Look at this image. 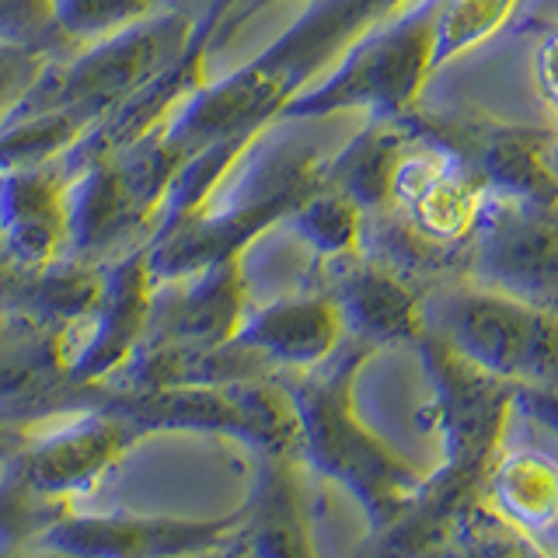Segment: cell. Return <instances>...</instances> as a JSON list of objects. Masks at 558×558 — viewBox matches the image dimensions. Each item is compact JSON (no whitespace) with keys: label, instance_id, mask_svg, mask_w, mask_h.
Returning <instances> with one entry per match:
<instances>
[{"label":"cell","instance_id":"cell-1","mask_svg":"<svg viewBox=\"0 0 558 558\" xmlns=\"http://www.w3.org/2000/svg\"><path fill=\"white\" fill-rule=\"evenodd\" d=\"M415 0H311L301 17L227 77L203 84L185 109L161 130L168 144L185 157L214 140L255 136L283 105L328 74L342 52L366 32L391 22Z\"/></svg>","mask_w":558,"mask_h":558},{"label":"cell","instance_id":"cell-2","mask_svg":"<svg viewBox=\"0 0 558 558\" xmlns=\"http://www.w3.org/2000/svg\"><path fill=\"white\" fill-rule=\"evenodd\" d=\"M318 185H325V157L318 150L269 140V126L258 130L214 196L168 234L147 241L154 283H174L244 255Z\"/></svg>","mask_w":558,"mask_h":558},{"label":"cell","instance_id":"cell-3","mask_svg":"<svg viewBox=\"0 0 558 558\" xmlns=\"http://www.w3.org/2000/svg\"><path fill=\"white\" fill-rule=\"evenodd\" d=\"M377 349L345 336L328 360L296 371L283 384L301 423V464L339 482L360 502L371 531H380L423 485V475L401 461L356 412V377Z\"/></svg>","mask_w":558,"mask_h":558},{"label":"cell","instance_id":"cell-4","mask_svg":"<svg viewBox=\"0 0 558 558\" xmlns=\"http://www.w3.org/2000/svg\"><path fill=\"white\" fill-rule=\"evenodd\" d=\"M84 409H101L147 433H214L244 444L252 453L301 461V423L283 377H248L223 384H185L157 391L84 388Z\"/></svg>","mask_w":558,"mask_h":558},{"label":"cell","instance_id":"cell-5","mask_svg":"<svg viewBox=\"0 0 558 558\" xmlns=\"http://www.w3.org/2000/svg\"><path fill=\"white\" fill-rule=\"evenodd\" d=\"M440 4L444 0H415L391 22L366 32L328 74L296 92L276 122H307L356 109L371 112V119H405L415 112L436 74L433 39Z\"/></svg>","mask_w":558,"mask_h":558},{"label":"cell","instance_id":"cell-6","mask_svg":"<svg viewBox=\"0 0 558 558\" xmlns=\"http://www.w3.org/2000/svg\"><path fill=\"white\" fill-rule=\"evenodd\" d=\"M192 32H196V22H189V14L168 11L101 43L81 46L70 60H52L14 112L81 109L101 122L179 60Z\"/></svg>","mask_w":558,"mask_h":558},{"label":"cell","instance_id":"cell-7","mask_svg":"<svg viewBox=\"0 0 558 558\" xmlns=\"http://www.w3.org/2000/svg\"><path fill=\"white\" fill-rule=\"evenodd\" d=\"M426 328L499 380L558 388V311L471 287L426 304Z\"/></svg>","mask_w":558,"mask_h":558},{"label":"cell","instance_id":"cell-8","mask_svg":"<svg viewBox=\"0 0 558 558\" xmlns=\"http://www.w3.org/2000/svg\"><path fill=\"white\" fill-rule=\"evenodd\" d=\"M415 345L433 384V412L444 440L440 468L485 493L488 475L499 461L517 384L485 374L429 328L415 339Z\"/></svg>","mask_w":558,"mask_h":558},{"label":"cell","instance_id":"cell-9","mask_svg":"<svg viewBox=\"0 0 558 558\" xmlns=\"http://www.w3.org/2000/svg\"><path fill=\"white\" fill-rule=\"evenodd\" d=\"M405 122L429 144L453 154L482 196L523 203L534 209H551L558 203V182L545 165V147L551 133L517 122H499L488 116H415Z\"/></svg>","mask_w":558,"mask_h":558},{"label":"cell","instance_id":"cell-10","mask_svg":"<svg viewBox=\"0 0 558 558\" xmlns=\"http://www.w3.org/2000/svg\"><path fill=\"white\" fill-rule=\"evenodd\" d=\"M464 272L475 287L558 311V223L551 209L482 196L464 241Z\"/></svg>","mask_w":558,"mask_h":558},{"label":"cell","instance_id":"cell-11","mask_svg":"<svg viewBox=\"0 0 558 558\" xmlns=\"http://www.w3.org/2000/svg\"><path fill=\"white\" fill-rule=\"evenodd\" d=\"M154 293L157 283L150 272V248L144 241L105 266L95 307L81 325L63 328L70 349L66 377L74 388H95L109 380L136 353L150 328Z\"/></svg>","mask_w":558,"mask_h":558},{"label":"cell","instance_id":"cell-12","mask_svg":"<svg viewBox=\"0 0 558 558\" xmlns=\"http://www.w3.org/2000/svg\"><path fill=\"white\" fill-rule=\"evenodd\" d=\"M136 440L144 436L119 415L81 409V415L66 426L46 433L28 429L22 444L8 453L4 471L35 493L74 502V496L87 493Z\"/></svg>","mask_w":558,"mask_h":558},{"label":"cell","instance_id":"cell-13","mask_svg":"<svg viewBox=\"0 0 558 558\" xmlns=\"http://www.w3.org/2000/svg\"><path fill=\"white\" fill-rule=\"evenodd\" d=\"M234 527H238V510L217 520L66 513L35 545L70 558H189L223 545L234 534Z\"/></svg>","mask_w":558,"mask_h":558},{"label":"cell","instance_id":"cell-14","mask_svg":"<svg viewBox=\"0 0 558 558\" xmlns=\"http://www.w3.org/2000/svg\"><path fill=\"white\" fill-rule=\"evenodd\" d=\"M70 248L66 171L57 165L0 168V258L35 276Z\"/></svg>","mask_w":558,"mask_h":558},{"label":"cell","instance_id":"cell-15","mask_svg":"<svg viewBox=\"0 0 558 558\" xmlns=\"http://www.w3.org/2000/svg\"><path fill=\"white\" fill-rule=\"evenodd\" d=\"M248 307L252 290L248 272H244V255H234L196 276L157 283L150 328L144 339L223 345L238 336Z\"/></svg>","mask_w":558,"mask_h":558},{"label":"cell","instance_id":"cell-16","mask_svg":"<svg viewBox=\"0 0 558 558\" xmlns=\"http://www.w3.org/2000/svg\"><path fill=\"white\" fill-rule=\"evenodd\" d=\"M325 293L339 307L345 336L371 349L415 342L426 331V304L415 287L363 252L331 262Z\"/></svg>","mask_w":558,"mask_h":558},{"label":"cell","instance_id":"cell-17","mask_svg":"<svg viewBox=\"0 0 558 558\" xmlns=\"http://www.w3.org/2000/svg\"><path fill=\"white\" fill-rule=\"evenodd\" d=\"M345 339L336 301L322 293H290L269 304H252L234 342L255 349L272 366L311 371L328 360Z\"/></svg>","mask_w":558,"mask_h":558},{"label":"cell","instance_id":"cell-18","mask_svg":"<svg viewBox=\"0 0 558 558\" xmlns=\"http://www.w3.org/2000/svg\"><path fill=\"white\" fill-rule=\"evenodd\" d=\"M234 537L248 558H318L311 541L301 461L255 453V482L238 510Z\"/></svg>","mask_w":558,"mask_h":558},{"label":"cell","instance_id":"cell-19","mask_svg":"<svg viewBox=\"0 0 558 558\" xmlns=\"http://www.w3.org/2000/svg\"><path fill=\"white\" fill-rule=\"evenodd\" d=\"M409 140L405 119H371L339 154L325 157V185L345 192L363 214H380L391 206V179Z\"/></svg>","mask_w":558,"mask_h":558},{"label":"cell","instance_id":"cell-20","mask_svg":"<svg viewBox=\"0 0 558 558\" xmlns=\"http://www.w3.org/2000/svg\"><path fill=\"white\" fill-rule=\"evenodd\" d=\"M98 126V116L81 109H32L14 112L0 126V168L60 165L74 154L84 136Z\"/></svg>","mask_w":558,"mask_h":558},{"label":"cell","instance_id":"cell-21","mask_svg":"<svg viewBox=\"0 0 558 558\" xmlns=\"http://www.w3.org/2000/svg\"><path fill=\"white\" fill-rule=\"evenodd\" d=\"M363 220L366 214L345 196V192L331 185H318L311 196H304L293 206V214L283 223L296 234V241H304L318 258L336 262V258L360 255Z\"/></svg>","mask_w":558,"mask_h":558},{"label":"cell","instance_id":"cell-22","mask_svg":"<svg viewBox=\"0 0 558 558\" xmlns=\"http://www.w3.org/2000/svg\"><path fill=\"white\" fill-rule=\"evenodd\" d=\"M485 488L496 493L499 513L523 523V527H541V523L558 517V471L534 453L496 461Z\"/></svg>","mask_w":558,"mask_h":558},{"label":"cell","instance_id":"cell-23","mask_svg":"<svg viewBox=\"0 0 558 558\" xmlns=\"http://www.w3.org/2000/svg\"><path fill=\"white\" fill-rule=\"evenodd\" d=\"M523 0H444L436 11L433 63L436 70L453 63L475 46L488 43L513 22Z\"/></svg>","mask_w":558,"mask_h":558},{"label":"cell","instance_id":"cell-24","mask_svg":"<svg viewBox=\"0 0 558 558\" xmlns=\"http://www.w3.org/2000/svg\"><path fill=\"white\" fill-rule=\"evenodd\" d=\"M52 28L74 46H92L157 14V0H49Z\"/></svg>","mask_w":558,"mask_h":558},{"label":"cell","instance_id":"cell-25","mask_svg":"<svg viewBox=\"0 0 558 558\" xmlns=\"http://www.w3.org/2000/svg\"><path fill=\"white\" fill-rule=\"evenodd\" d=\"M52 63L46 46H22L0 43V126L14 116L22 98L32 92V84L43 77V70Z\"/></svg>","mask_w":558,"mask_h":558},{"label":"cell","instance_id":"cell-26","mask_svg":"<svg viewBox=\"0 0 558 558\" xmlns=\"http://www.w3.org/2000/svg\"><path fill=\"white\" fill-rule=\"evenodd\" d=\"M52 28L49 0H0V43L46 46Z\"/></svg>","mask_w":558,"mask_h":558},{"label":"cell","instance_id":"cell-27","mask_svg":"<svg viewBox=\"0 0 558 558\" xmlns=\"http://www.w3.org/2000/svg\"><path fill=\"white\" fill-rule=\"evenodd\" d=\"M513 412H523L534 423L558 433V388H534V384H517L513 388Z\"/></svg>","mask_w":558,"mask_h":558},{"label":"cell","instance_id":"cell-28","mask_svg":"<svg viewBox=\"0 0 558 558\" xmlns=\"http://www.w3.org/2000/svg\"><path fill=\"white\" fill-rule=\"evenodd\" d=\"M534 81H537L541 98H545L555 109V116H558V28L537 49V57H534Z\"/></svg>","mask_w":558,"mask_h":558},{"label":"cell","instance_id":"cell-29","mask_svg":"<svg viewBox=\"0 0 558 558\" xmlns=\"http://www.w3.org/2000/svg\"><path fill=\"white\" fill-rule=\"evenodd\" d=\"M189 558H248V551L241 548V541L231 534L223 541V545H217V548H206V551H199V555H189Z\"/></svg>","mask_w":558,"mask_h":558},{"label":"cell","instance_id":"cell-30","mask_svg":"<svg viewBox=\"0 0 558 558\" xmlns=\"http://www.w3.org/2000/svg\"><path fill=\"white\" fill-rule=\"evenodd\" d=\"M28 429H17V426H8V415H0V447H4L8 453L22 444V436H25Z\"/></svg>","mask_w":558,"mask_h":558},{"label":"cell","instance_id":"cell-31","mask_svg":"<svg viewBox=\"0 0 558 558\" xmlns=\"http://www.w3.org/2000/svg\"><path fill=\"white\" fill-rule=\"evenodd\" d=\"M545 165H548V171H551V179L558 182V133H551L548 147H545Z\"/></svg>","mask_w":558,"mask_h":558},{"label":"cell","instance_id":"cell-32","mask_svg":"<svg viewBox=\"0 0 558 558\" xmlns=\"http://www.w3.org/2000/svg\"><path fill=\"white\" fill-rule=\"evenodd\" d=\"M551 217H555V223H558V203L551 206Z\"/></svg>","mask_w":558,"mask_h":558},{"label":"cell","instance_id":"cell-33","mask_svg":"<svg viewBox=\"0 0 558 558\" xmlns=\"http://www.w3.org/2000/svg\"><path fill=\"white\" fill-rule=\"evenodd\" d=\"M0 325H4V322H0Z\"/></svg>","mask_w":558,"mask_h":558}]
</instances>
